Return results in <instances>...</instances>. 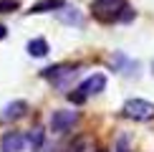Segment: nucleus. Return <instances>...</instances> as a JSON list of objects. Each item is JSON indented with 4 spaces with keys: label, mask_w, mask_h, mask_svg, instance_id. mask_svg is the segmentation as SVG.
<instances>
[{
    "label": "nucleus",
    "mask_w": 154,
    "mask_h": 152,
    "mask_svg": "<svg viewBox=\"0 0 154 152\" xmlns=\"http://www.w3.org/2000/svg\"><path fill=\"white\" fill-rule=\"evenodd\" d=\"M104 86H106V76L104 74H91L86 81H81V86H79V91L83 94V97H94V94H99V91H104Z\"/></svg>",
    "instance_id": "nucleus-7"
},
{
    "label": "nucleus",
    "mask_w": 154,
    "mask_h": 152,
    "mask_svg": "<svg viewBox=\"0 0 154 152\" xmlns=\"http://www.w3.org/2000/svg\"><path fill=\"white\" fill-rule=\"evenodd\" d=\"M63 5V0H38V3H33L30 5V10L28 13H51V10H58Z\"/></svg>",
    "instance_id": "nucleus-10"
},
{
    "label": "nucleus",
    "mask_w": 154,
    "mask_h": 152,
    "mask_svg": "<svg viewBox=\"0 0 154 152\" xmlns=\"http://www.w3.org/2000/svg\"><path fill=\"white\" fill-rule=\"evenodd\" d=\"M124 117L134 119V122H149L154 119V104L146 99H129L124 104Z\"/></svg>",
    "instance_id": "nucleus-2"
},
{
    "label": "nucleus",
    "mask_w": 154,
    "mask_h": 152,
    "mask_svg": "<svg viewBox=\"0 0 154 152\" xmlns=\"http://www.w3.org/2000/svg\"><path fill=\"white\" fill-rule=\"evenodd\" d=\"M5 36H8V30H5V25H0V41H3Z\"/></svg>",
    "instance_id": "nucleus-15"
},
{
    "label": "nucleus",
    "mask_w": 154,
    "mask_h": 152,
    "mask_svg": "<svg viewBox=\"0 0 154 152\" xmlns=\"http://www.w3.org/2000/svg\"><path fill=\"white\" fill-rule=\"evenodd\" d=\"M18 8V0H0V13H10Z\"/></svg>",
    "instance_id": "nucleus-13"
},
{
    "label": "nucleus",
    "mask_w": 154,
    "mask_h": 152,
    "mask_svg": "<svg viewBox=\"0 0 154 152\" xmlns=\"http://www.w3.org/2000/svg\"><path fill=\"white\" fill-rule=\"evenodd\" d=\"M76 122H79V112L73 109H56L51 114V132L53 135H66V132H71Z\"/></svg>",
    "instance_id": "nucleus-3"
},
{
    "label": "nucleus",
    "mask_w": 154,
    "mask_h": 152,
    "mask_svg": "<svg viewBox=\"0 0 154 152\" xmlns=\"http://www.w3.org/2000/svg\"><path fill=\"white\" fill-rule=\"evenodd\" d=\"M48 41L46 38H33V41L28 43V56H33V59H43V56H48Z\"/></svg>",
    "instance_id": "nucleus-9"
},
{
    "label": "nucleus",
    "mask_w": 154,
    "mask_h": 152,
    "mask_svg": "<svg viewBox=\"0 0 154 152\" xmlns=\"http://www.w3.org/2000/svg\"><path fill=\"white\" fill-rule=\"evenodd\" d=\"M25 135L23 132H5L0 137V152H23Z\"/></svg>",
    "instance_id": "nucleus-6"
},
{
    "label": "nucleus",
    "mask_w": 154,
    "mask_h": 152,
    "mask_svg": "<svg viewBox=\"0 0 154 152\" xmlns=\"http://www.w3.org/2000/svg\"><path fill=\"white\" fill-rule=\"evenodd\" d=\"M43 79H48L53 86H66L68 81L76 76V68L73 66H66V63H58V66H48L41 71Z\"/></svg>",
    "instance_id": "nucleus-4"
},
{
    "label": "nucleus",
    "mask_w": 154,
    "mask_h": 152,
    "mask_svg": "<svg viewBox=\"0 0 154 152\" xmlns=\"http://www.w3.org/2000/svg\"><path fill=\"white\" fill-rule=\"evenodd\" d=\"M91 10H94L96 18H101V21H106V23L131 21L134 18V10L126 5V0H94Z\"/></svg>",
    "instance_id": "nucleus-1"
},
{
    "label": "nucleus",
    "mask_w": 154,
    "mask_h": 152,
    "mask_svg": "<svg viewBox=\"0 0 154 152\" xmlns=\"http://www.w3.org/2000/svg\"><path fill=\"white\" fill-rule=\"evenodd\" d=\"M25 112H28V101L18 99V101H10V104L3 109V114H0V117H3L5 122H13V119H20V117H25Z\"/></svg>",
    "instance_id": "nucleus-8"
},
{
    "label": "nucleus",
    "mask_w": 154,
    "mask_h": 152,
    "mask_svg": "<svg viewBox=\"0 0 154 152\" xmlns=\"http://www.w3.org/2000/svg\"><path fill=\"white\" fill-rule=\"evenodd\" d=\"M33 152H51V147H48V144H46V142H43V144H41V147H38V150H33Z\"/></svg>",
    "instance_id": "nucleus-14"
},
{
    "label": "nucleus",
    "mask_w": 154,
    "mask_h": 152,
    "mask_svg": "<svg viewBox=\"0 0 154 152\" xmlns=\"http://www.w3.org/2000/svg\"><path fill=\"white\" fill-rule=\"evenodd\" d=\"M56 18H58L63 25H71V28H83V23H86L83 13L79 8H73V5H66V3L56 10Z\"/></svg>",
    "instance_id": "nucleus-5"
},
{
    "label": "nucleus",
    "mask_w": 154,
    "mask_h": 152,
    "mask_svg": "<svg viewBox=\"0 0 154 152\" xmlns=\"http://www.w3.org/2000/svg\"><path fill=\"white\" fill-rule=\"evenodd\" d=\"M114 152H131L129 150V137H119L114 142Z\"/></svg>",
    "instance_id": "nucleus-12"
},
{
    "label": "nucleus",
    "mask_w": 154,
    "mask_h": 152,
    "mask_svg": "<svg viewBox=\"0 0 154 152\" xmlns=\"http://www.w3.org/2000/svg\"><path fill=\"white\" fill-rule=\"evenodd\" d=\"M94 152H101V150H94Z\"/></svg>",
    "instance_id": "nucleus-16"
},
{
    "label": "nucleus",
    "mask_w": 154,
    "mask_h": 152,
    "mask_svg": "<svg viewBox=\"0 0 154 152\" xmlns=\"http://www.w3.org/2000/svg\"><path fill=\"white\" fill-rule=\"evenodd\" d=\"M25 142H28L33 150H38L43 142H46V129H43V127H35V129L28 135V139H25Z\"/></svg>",
    "instance_id": "nucleus-11"
}]
</instances>
